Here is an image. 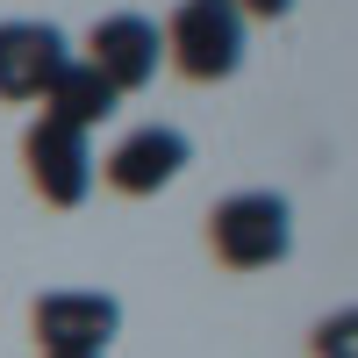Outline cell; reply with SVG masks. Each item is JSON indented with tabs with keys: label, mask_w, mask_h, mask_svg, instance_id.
<instances>
[{
	"label": "cell",
	"mask_w": 358,
	"mask_h": 358,
	"mask_svg": "<svg viewBox=\"0 0 358 358\" xmlns=\"http://www.w3.org/2000/svg\"><path fill=\"white\" fill-rule=\"evenodd\" d=\"M208 244H215V258L229 273H265V265H280L294 251V215L280 194H229L208 215Z\"/></svg>",
	"instance_id": "2"
},
{
	"label": "cell",
	"mask_w": 358,
	"mask_h": 358,
	"mask_svg": "<svg viewBox=\"0 0 358 358\" xmlns=\"http://www.w3.org/2000/svg\"><path fill=\"white\" fill-rule=\"evenodd\" d=\"M187 158H194V143L179 136L172 122H143V129H129L122 143L108 151V165H101V179L115 194H129V201H143V194H158V187H172L179 172H187Z\"/></svg>",
	"instance_id": "6"
},
{
	"label": "cell",
	"mask_w": 358,
	"mask_h": 358,
	"mask_svg": "<svg viewBox=\"0 0 358 358\" xmlns=\"http://www.w3.org/2000/svg\"><path fill=\"white\" fill-rule=\"evenodd\" d=\"M115 101H122V94H115V86H108L94 65H79V57L43 86V115H50V122H65V129H79V136L94 129V122H108Z\"/></svg>",
	"instance_id": "8"
},
{
	"label": "cell",
	"mask_w": 358,
	"mask_h": 358,
	"mask_svg": "<svg viewBox=\"0 0 358 358\" xmlns=\"http://www.w3.org/2000/svg\"><path fill=\"white\" fill-rule=\"evenodd\" d=\"M43 358H108V351H43Z\"/></svg>",
	"instance_id": "11"
},
{
	"label": "cell",
	"mask_w": 358,
	"mask_h": 358,
	"mask_svg": "<svg viewBox=\"0 0 358 358\" xmlns=\"http://www.w3.org/2000/svg\"><path fill=\"white\" fill-rule=\"evenodd\" d=\"M29 330H36L43 351H108V337L122 330V301L115 294H36V308H29Z\"/></svg>",
	"instance_id": "5"
},
{
	"label": "cell",
	"mask_w": 358,
	"mask_h": 358,
	"mask_svg": "<svg viewBox=\"0 0 358 358\" xmlns=\"http://www.w3.org/2000/svg\"><path fill=\"white\" fill-rule=\"evenodd\" d=\"M158 57H165L158 22H143V15H101L94 29H86V57H79V65H94L115 94H143V86L158 79Z\"/></svg>",
	"instance_id": "4"
},
{
	"label": "cell",
	"mask_w": 358,
	"mask_h": 358,
	"mask_svg": "<svg viewBox=\"0 0 358 358\" xmlns=\"http://www.w3.org/2000/svg\"><path fill=\"white\" fill-rule=\"evenodd\" d=\"M236 15H258V22H280V15H294V0H229Z\"/></svg>",
	"instance_id": "10"
},
{
	"label": "cell",
	"mask_w": 358,
	"mask_h": 358,
	"mask_svg": "<svg viewBox=\"0 0 358 358\" xmlns=\"http://www.w3.org/2000/svg\"><path fill=\"white\" fill-rule=\"evenodd\" d=\"M72 65L65 29L50 22H0V101H43V86Z\"/></svg>",
	"instance_id": "7"
},
{
	"label": "cell",
	"mask_w": 358,
	"mask_h": 358,
	"mask_svg": "<svg viewBox=\"0 0 358 358\" xmlns=\"http://www.w3.org/2000/svg\"><path fill=\"white\" fill-rule=\"evenodd\" d=\"M22 165H29V187L50 208H79L94 194V143L79 129H65V122H50V115H36L22 129Z\"/></svg>",
	"instance_id": "3"
},
{
	"label": "cell",
	"mask_w": 358,
	"mask_h": 358,
	"mask_svg": "<svg viewBox=\"0 0 358 358\" xmlns=\"http://www.w3.org/2000/svg\"><path fill=\"white\" fill-rule=\"evenodd\" d=\"M351 337H358V315H351V308H337V315L315 330V358H351Z\"/></svg>",
	"instance_id": "9"
},
{
	"label": "cell",
	"mask_w": 358,
	"mask_h": 358,
	"mask_svg": "<svg viewBox=\"0 0 358 358\" xmlns=\"http://www.w3.org/2000/svg\"><path fill=\"white\" fill-rule=\"evenodd\" d=\"M158 36H165V57L194 86H215V79H229L244 65V15L229 0H179Z\"/></svg>",
	"instance_id": "1"
}]
</instances>
